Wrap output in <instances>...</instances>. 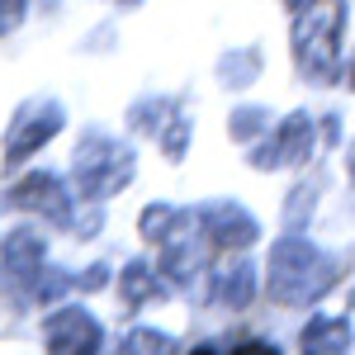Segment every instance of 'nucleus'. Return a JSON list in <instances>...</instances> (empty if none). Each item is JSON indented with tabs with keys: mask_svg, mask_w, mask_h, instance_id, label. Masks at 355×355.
I'll use <instances>...</instances> for the list:
<instances>
[{
	"mask_svg": "<svg viewBox=\"0 0 355 355\" xmlns=\"http://www.w3.org/2000/svg\"><path fill=\"white\" fill-rule=\"evenodd\" d=\"M57 128H62V110L53 100H28L24 110L15 114L10 133H5V166L28 162L48 137H57Z\"/></svg>",
	"mask_w": 355,
	"mask_h": 355,
	"instance_id": "20e7f679",
	"label": "nucleus"
},
{
	"mask_svg": "<svg viewBox=\"0 0 355 355\" xmlns=\"http://www.w3.org/2000/svg\"><path fill=\"white\" fill-rule=\"evenodd\" d=\"M123 5H133V0H123Z\"/></svg>",
	"mask_w": 355,
	"mask_h": 355,
	"instance_id": "a211bd4d",
	"label": "nucleus"
},
{
	"mask_svg": "<svg viewBox=\"0 0 355 355\" xmlns=\"http://www.w3.org/2000/svg\"><path fill=\"white\" fill-rule=\"evenodd\" d=\"M162 114H166L162 100H142V105L133 110V128L137 133H157V128H162Z\"/></svg>",
	"mask_w": 355,
	"mask_h": 355,
	"instance_id": "ddd939ff",
	"label": "nucleus"
},
{
	"mask_svg": "<svg viewBox=\"0 0 355 355\" xmlns=\"http://www.w3.org/2000/svg\"><path fill=\"white\" fill-rule=\"evenodd\" d=\"M299 341L303 351H346L351 346V322L346 318H313Z\"/></svg>",
	"mask_w": 355,
	"mask_h": 355,
	"instance_id": "9d476101",
	"label": "nucleus"
},
{
	"mask_svg": "<svg viewBox=\"0 0 355 355\" xmlns=\"http://www.w3.org/2000/svg\"><path fill=\"white\" fill-rule=\"evenodd\" d=\"M341 28L346 5L341 0H308L294 19V57L313 85H336L341 76Z\"/></svg>",
	"mask_w": 355,
	"mask_h": 355,
	"instance_id": "f03ea898",
	"label": "nucleus"
},
{
	"mask_svg": "<svg viewBox=\"0 0 355 355\" xmlns=\"http://www.w3.org/2000/svg\"><path fill=\"white\" fill-rule=\"evenodd\" d=\"M251 294H256V270L246 266V261H237V266H227V270L214 275V299L223 303V308H246L251 303Z\"/></svg>",
	"mask_w": 355,
	"mask_h": 355,
	"instance_id": "1a4fd4ad",
	"label": "nucleus"
},
{
	"mask_svg": "<svg viewBox=\"0 0 355 355\" xmlns=\"http://www.w3.org/2000/svg\"><path fill=\"white\" fill-rule=\"evenodd\" d=\"M24 5H28V0H0V38L24 19Z\"/></svg>",
	"mask_w": 355,
	"mask_h": 355,
	"instance_id": "2eb2a0df",
	"label": "nucleus"
},
{
	"mask_svg": "<svg viewBox=\"0 0 355 355\" xmlns=\"http://www.w3.org/2000/svg\"><path fill=\"white\" fill-rule=\"evenodd\" d=\"M336 284V261L322 256L313 242L303 237H279L270 246V299L284 308H303V303H318Z\"/></svg>",
	"mask_w": 355,
	"mask_h": 355,
	"instance_id": "f257e3e1",
	"label": "nucleus"
},
{
	"mask_svg": "<svg viewBox=\"0 0 355 355\" xmlns=\"http://www.w3.org/2000/svg\"><path fill=\"white\" fill-rule=\"evenodd\" d=\"M313 157V119L308 114H289L270 142L256 147V166L270 171V166H303Z\"/></svg>",
	"mask_w": 355,
	"mask_h": 355,
	"instance_id": "39448f33",
	"label": "nucleus"
},
{
	"mask_svg": "<svg viewBox=\"0 0 355 355\" xmlns=\"http://www.w3.org/2000/svg\"><path fill=\"white\" fill-rule=\"evenodd\" d=\"M119 294H123V303H128V308H137V303L157 299V294H162V284H157V275L147 270L142 261H133L128 270L119 275Z\"/></svg>",
	"mask_w": 355,
	"mask_h": 355,
	"instance_id": "9b49d317",
	"label": "nucleus"
},
{
	"mask_svg": "<svg viewBox=\"0 0 355 355\" xmlns=\"http://www.w3.org/2000/svg\"><path fill=\"white\" fill-rule=\"evenodd\" d=\"M266 123H270V114H266V110H237V114H232V137L246 142V137L266 133Z\"/></svg>",
	"mask_w": 355,
	"mask_h": 355,
	"instance_id": "f8f14e48",
	"label": "nucleus"
},
{
	"mask_svg": "<svg viewBox=\"0 0 355 355\" xmlns=\"http://www.w3.org/2000/svg\"><path fill=\"white\" fill-rule=\"evenodd\" d=\"M351 180H355V162H351Z\"/></svg>",
	"mask_w": 355,
	"mask_h": 355,
	"instance_id": "f3484780",
	"label": "nucleus"
},
{
	"mask_svg": "<svg viewBox=\"0 0 355 355\" xmlns=\"http://www.w3.org/2000/svg\"><path fill=\"white\" fill-rule=\"evenodd\" d=\"M43 341H48L53 351H100L105 331H100V322H95L90 313L62 308V313H53V318L43 322Z\"/></svg>",
	"mask_w": 355,
	"mask_h": 355,
	"instance_id": "0eeeda50",
	"label": "nucleus"
},
{
	"mask_svg": "<svg viewBox=\"0 0 355 355\" xmlns=\"http://www.w3.org/2000/svg\"><path fill=\"white\" fill-rule=\"evenodd\" d=\"M351 90H355V62H351Z\"/></svg>",
	"mask_w": 355,
	"mask_h": 355,
	"instance_id": "dca6fc26",
	"label": "nucleus"
},
{
	"mask_svg": "<svg viewBox=\"0 0 355 355\" xmlns=\"http://www.w3.org/2000/svg\"><path fill=\"white\" fill-rule=\"evenodd\" d=\"M199 223H204V237L214 246H227V251H232V246L242 251V246H251L261 237V223L251 218L242 204H214V209H204Z\"/></svg>",
	"mask_w": 355,
	"mask_h": 355,
	"instance_id": "6e6552de",
	"label": "nucleus"
},
{
	"mask_svg": "<svg viewBox=\"0 0 355 355\" xmlns=\"http://www.w3.org/2000/svg\"><path fill=\"white\" fill-rule=\"evenodd\" d=\"M175 341L162 336V331H128L123 336V351H171Z\"/></svg>",
	"mask_w": 355,
	"mask_h": 355,
	"instance_id": "4468645a",
	"label": "nucleus"
},
{
	"mask_svg": "<svg viewBox=\"0 0 355 355\" xmlns=\"http://www.w3.org/2000/svg\"><path fill=\"white\" fill-rule=\"evenodd\" d=\"M15 209H28V214H43L48 223H67L71 218V199L62 190V180L57 175H43V171H33L24 180H15L10 194H5Z\"/></svg>",
	"mask_w": 355,
	"mask_h": 355,
	"instance_id": "423d86ee",
	"label": "nucleus"
},
{
	"mask_svg": "<svg viewBox=\"0 0 355 355\" xmlns=\"http://www.w3.org/2000/svg\"><path fill=\"white\" fill-rule=\"evenodd\" d=\"M71 180H76V194L81 199H110L119 194L128 180H133V152L114 137H85L76 147V166H71Z\"/></svg>",
	"mask_w": 355,
	"mask_h": 355,
	"instance_id": "7ed1b4c3",
	"label": "nucleus"
}]
</instances>
